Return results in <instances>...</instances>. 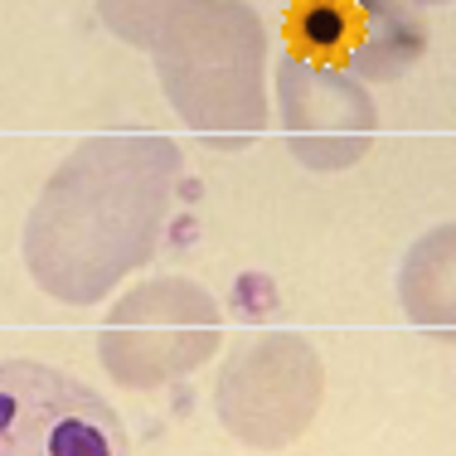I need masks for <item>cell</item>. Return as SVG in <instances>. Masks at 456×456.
I'll use <instances>...</instances> for the list:
<instances>
[{"label":"cell","instance_id":"6da1fadb","mask_svg":"<svg viewBox=\"0 0 456 456\" xmlns=\"http://www.w3.org/2000/svg\"><path fill=\"white\" fill-rule=\"evenodd\" d=\"M184 156L156 132H107L73 146L25 219V267L63 306H97L151 263Z\"/></svg>","mask_w":456,"mask_h":456},{"label":"cell","instance_id":"7a4b0ae2","mask_svg":"<svg viewBox=\"0 0 456 456\" xmlns=\"http://www.w3.org/2000/svg\"><path fill=\"white\" fill-rule=\"evenodd\" d=\"M151 59L194 136L243 146L267 126V29L248 0H194Z\"/></svg>","mask_w":456,"mask_h":456},{"label":"cell","instance_id":"3957f363","mask_svg":"<svg viewBox=\"0 0 456 456\" xmlns=\"http://www.w3.org/2000/svg\"><path fill=\"white\" fill-rule=\"evenodd\" d=\"M224 340V311L190 277H146L117 297L97 330V364L112 384L146 394L194 374Z\"/></svg>","mask_w":456,"mask_h":456},{"label":"cell","instance_id":"277c9868","mask_svg":"<svg viewBox=\"0 0 456 456\" xmlns=\"http://www.w3.org/2000/svg\"><path fill=\"white\" fill-rule=\"evenodd\" d=\"M325 398V364L297 330H263L238 345L219 369L214 412L224 432L253 452H281L316 422Z\"/></svg>","mask_w":456,"mask_h":456},{"label":"cell","instance_id":"5b68a950","mask_svg":"<svg viewBox=\"0 0 456 456\" xmlns=\"http://www.w3.org/2000/svg\"><path fill=\"white\" fill-rule=\"evenodd\" d=\"M0 456H132V442L83 379L39 360H0Z\"/></svg>","mask_w":456,"mask_h":456},{"label":"cell","instance_id":"8992f818","mask_svg":"<svg viewBox=\"0 0 456 456\" xmlns=\"http://www.w3.org/2000/svg\"><path fill=\"white\" fill-rule=\"evenodd\" d=\"M277 117L287 132V151L316 175L360 166L379 132L369 83L340 63L306 59L297 49L277 59Z\"/></svg>","mask_w":456,"mask_h":456},{"label":"cell","instance_id":"52a82bcc","mask_svg":"<svg viewBox=\"0 0 456 456\" xmlns=\"http://www.w3.org/2000/svg\"><path fill=\"white\" fill-rule=\"evenodd\" d=\"M287 35L297 53L340 63L360 83H398L428 53V20L412 0H301Z\"/></svg>","mask_w":456,"mask_h":456},{"label":"cell","instance_id":"ba28073f","mask_svg":"<svg viewBox=\"0 0 456 456\" xmlns=\"http://www.w3.org/2000/svg\"><path fill=\"white\" fill-rule=\"evenodd\" d=\"M398 306L418 330L456 335V224H437L398 267Z\"/></svg>","mask_w":456,"mask_h":456},{"label":"cell","instance_id":"9c48e42d","mask_svg":"<svg viewBox=\"0 0 456 456\" xmlns=\"http://www.w3.org/2000/svg\"><path fill=\"white\" fill-rule=\"evenodd\" d=\"M194 0H97V15H102V25L112 29L122 45L151 53L160 45V35H166Z\"/></svg>","mask_w":456,"mask_h":456},{"label":"cell","instance_id":"30bf717a","mask_svg":"<svg viewBox=\"0 0 456 456\" xmlns=\"http://www.w3.org/2000/svg\"><path fill=\"white\" fill-rule=\"evenodd\" d=\"M412 5H418V10H422V5H447V0H412Z\"/></svg>","mask_w":456,"mask_h":456}]
</instances>
